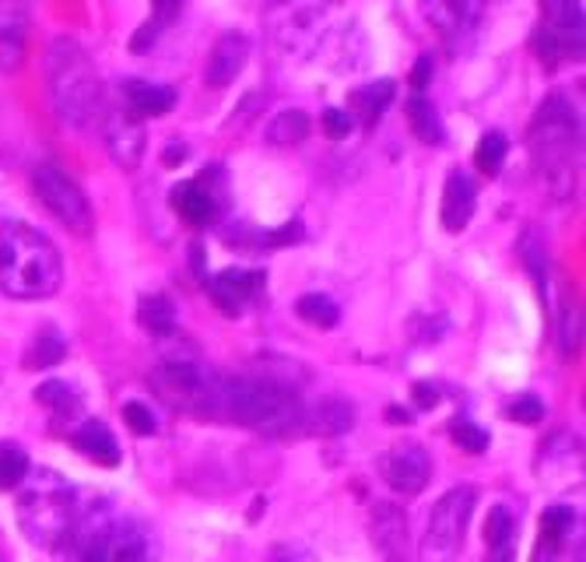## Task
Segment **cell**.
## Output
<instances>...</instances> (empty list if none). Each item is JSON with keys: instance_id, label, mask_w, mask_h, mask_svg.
<instances>
[{"instance_id": "ab89813d", "label": "cell", "mask_w": 586, "mask_h": 562, "mask_svg": "<svg viewBox=\"0 0 586 562\" xmlns=\"http://www.w3.org/2000/svg\"><path fill=\"white\" fill-rule=\"evenodd\" d=\"M432 71H435L432 53H421L418 63H415V71H411V88H415V92H426L429 82H432Z\"/></svg>"}, {"instance_id": "8992f818", "label": "cell", "mask_w": 586, "mask_h": 562, "mask_svg": "<svg viewBox=\"0 0 586 562\" xmlns=\"http://www.w3.org/2000/svg\"><path fill=\"white\" fill-rule=\"evenodd\" d=\"M470 513H475V489L457 486L450 489L429 513L426 535L418 545V562H453L461 555Z\"/></svg>"}, {"instance_id": "f1b7e54d", "label": "cell", "mask_w": 586, "mask_h": 562, "mask_svg": "<svg viewBox=\"0 0 586 562\" xmlns=\"http://www.w3.org/2000/svg\"><path fill=\"white\" fill-rule=\"evenodd\" d=\"M63 356H68V342H63L57 331L46 327V331H39L36 337H32L28 356H25V369H50Z\"/></svg>"}, {"instance_id": "d590c367", "label": "cell", "mask_w": 586, "mask_h": 562, "mask_svg": "<svg viewBox=\"0 0 586 562\" xmlns=\"http://www.w3.org/2000/svg\"><path fill=\"white\" fill-rule=\"evenodd\" d=\"M506 411H510V419H516V422L537 426L545 419V400L534 397V394H519V397H513V405Z\"/></svg>"}, {"instance_id": "ee69618b", "label": "cell", "mask_w": 586, "mask_h": 562, "mask_svg": "<svg viewBox=\"0 0 586 562\" xmlns=\"http://www.w3.org/2000/svg\"><path fill=\"white\" fill-rule=\"evenodd\" d=\"M386 419H390V422H411V411H408V408H390Z\"/></svg>"}, {"instance_id": "9c48e42d", "label": "cell", "mask_w": 586, "mask_h": 562, "mask_svg": "<svg viewBox=\"0 0 586 562\" xmlns=\"http://www.w3.org/2000/svg\"><path fill=\"white\" fill-rule=\"evenodd\" d=\"M155 391L166 397L169 408H183L190 415H211V394H215V373L193 362H166L155 373Z\"/></svg>"}, {"instance_id": "b9f144b4", "label": "cell", "mask_w": 586, "mask_h": 562, "mask_svg": "<svg viewBox=\"0 0 586 562\" xmlns=\"http://www.w3.org/2000/svg\"><path fill=\"white\" fill-rule=\"evenodd\" d=\"M411 397H415V405H418L421 411H429V408H435V405H439V391L432 387V383H415Z\"/></svg>"}, {"instance_id": "cb8c5ba5", "label": "cell", "mask_w": 586, "mask_h": 562, "mask_svg": "<svg viewBox=\"0 0 586 562\" xmlns=\"http://www.w3.org/2000/svg\"><path fill=\"white\" fill-rule=\"evenodd\" d=\"M573 527H576V510H569V506L545 510V517H541V549H537V559H541V555H548V559L555 555Z\"/></svg>"}, {"instance_id": "4316f807", "label": "cell", "mask_w": 586, "mask_h": 562, "mask_svg": "<svg viewBox=\"0 0 586 562\" xmlns=\"http://www.w3.org/2000/svg\"><path fill=\"white\" fill-rule=\"evenodd\" d=\"M137 320H141V327L155 337H166L176 331V310L166 296H144L137 307Z\"/></svg>"}, {"instance_id": "7bdbcfd3", "label": "cell", "mask_w": 586, "mask_h": 562, "mask_svg": "<svg viewBox=\"0 0 586 562\" xmlns=\"http://www.w3.org/2000/svg\"><path fill=\"white\" fill-rule=\"evenodd\" d=\"M187 158V144H179V141H172L169 148H166V155H162V163L166 166H179Z\"/></svg>"}, {"instance_id": "bcb514c9", "label": "cell", "mask_w": 586, "mask_h": 562, "mask_svg": "<svg viewBox=\"0 0 586 562\" xmlns=\"http://www.w3.org/2000/svg\"><path fill=\"white\" fill-rule=\"evenodd\" d=\"M0 562H4V559H0Z\"/></svg>"}, {"instance_id": "ba28073f", "label": "cell", "mask_w": 586, "mask_h": 562, "mask_svg": "<svg viewBox=\"0 0 586 562\" xmlns=\"http://www.w3.org/2000/svg\"><path fill=\"white\" fill-rule=\"evenodd\" d=\"M32 187H36L46 212H50L60 225H68L74 236L92 232V225H95L92 204L85 198V190H81L68 172H60L57 166H36V172H32Z\"/></svg>"}, {"instance_id": "484cf974", "label": "cell", "mask_w": 586, "mask_h": 562, "mask_svg": "<svg viewBox=\"0 0 586 562\" xmlns=\"http://www.w3.org/2000/svg\"><path fill=\"white\" fill-rule=\"evenodd\" d=\"M306 137H309V117L302 109H285L267 127V141L278 144V148H291V144H302Z\"/></svg>"}, {"instance_id": "60d3db41", "label": "cell", "mask_w": 586, "mask_h": 562, "mask_svg": "<svg viewBox=\"0 0 586 562\" xmlns=\"http://www.w3.org/2000/svg\"><path fill=\"white\" fill-rule=\"evenodd\" d=\"M158 25L155 22H144L141 28H137V36L134 39H130V50H134V53H141V50H148V46H155V39H158Z\"/></svg>"}, {"instance_id": "7c38bea8", "label": "cell", "mask_w": 586, "mask_h": 562, "mask_svg": "<svg viewBox=\"0 0 586 562\" xmlns=\"http://www.w3.org/2000/svg\"><path fill=\"white\" fill-rule=\"evenodd\" d=\"M264 285H267L264 271L229 267V271H222V275H215L207 282V292H211V299H215V307L222 313L239 316L247 302H253L260 292H264Z\"/></svg>"}, {"instance_id": "5b68a950", "label": "cell", "mask_w": 586, "mask_h": 562, "mask_svg": "<svg viewBox=\"0 0 586 562\" xmlns=\"http://www.w3.org/2000/svg\"><path fill=\"white\" fill-rule=\"evenodd\" d=\"M530 155H534L537 172H541L559 194H565L569 183H573V163L579 155V120L562 95H551V99L537 109L534 127H530Z\"/></svg>"}, {"instance_id": "4fadbf2b", "label": "cell", "mask_w": 586, "mask_h": 562, "mask_svg": "<svg viewBox=\"0 0 586 562\" xmlns=\"http://www.w3.org/2000/svg\"><path fill=\"white\" fill-rule=\"evenodd\" d=\"M421 11H426V19L439 28V36H443L446 46L464 43L470 32L478 28V19H481L478 0H421Z\"/></svg>"}, {"instance_id": "ac0fdd59", "label": "cell", "mask_w": 586, "mask_h": 562, "mask_svg": "<svg viewBox=\"0 0 586 562\" xmlns=\"http://www.w3.org/2000/svg\"><path fill=\"white\" fill-rule=\"evenodd\" d=\"M123 95V109L130 117L137 120H148V117H166V112L176 106V92L166 85H148V82H137V77H127L120 85Z\"/></svg>"}, {"instance_id": "603a6c76", "label": "cell", "mask_w": 586, "mask_h": 562, "mask_svg": "<svg viewBox=\"0 0 586 562\" xmlns=\"http://www.w3.org/2000/svg\"><path fill=\"white\" fill-rule=\"evenodd\" d=\"M306 426L320 432V437H345V432H351V426H355V408L345 397H327L306 415Z\"/></svg>"}, {"instance_id": "d4e9b609", "label": "cell", "mask_w": 586, "mask_h": 562, "mask_svg": "<svg viewBox=\"0 0 586 562\" xmlns=\"http://www.w3.org/2000/svg\"><path fill=\"white\" fill-rule=\"evenodd\" d=\"M408 123L418 141L426 144H443L446 141V131H443V120H439V112L429 99H421V95H411L408 99Z\"/></svg>"}, {"instance_id": "7a4b0ae2", "label": "cell", "mask_w": 586, "mask_h": 562, "mask_svg": "<svg viewBox=\"0 0 586 562\" xmlns=\"http://www.w3.org/2000/svg\"><path fill=\"white\" fill-rule=\"evenodd\" d=\"M63 282L60 250L25 222H0V292L11 299H50Z\"/></svg>"}, {"instance_id": "f6af8a7d", "label": "cell", "mask_w": 586, "mask_h": 562, "mask_svg": "<svg viewBox=\"0 0 586 562\" xmlns=\"http://www.w3.org/2000/svg\"><path fill=\"white\" fill-rule=\"evenodd\" d=\"M278 4H291V0H278Z\"/></svg>"}, {"instance_id": "83f0119b", "label": "cell", "mask_w": 586, "mask_h": 562, "mask_svg": "<svg viewBox=\"0 0 586 562\" xmlns=\"http://www.w3.org/2000/svg\"><path fill=\"white\" fill-rule=\"evenodd\" d=\"M36 400L46 408V411H53L57 419H71V415H77L81 408V397L74 387H68L63 380H46L36 387Z\"/></svg>"}, {"instance_id": "836d02e7", "label": "cell", "mask_w": 586, "mask_h": 562, "mask_svg": "<svg viewBox=\"0 0 586 562\" xmlns=\"http://www.w3.org/2000/svg\"><path fill=\"white\" fill-rule=\"evenodd\" d=\"M559 324H562V331H559L562 356H565V359H576V356H579V310H576V307H565Z\"/></svg>"}, {"instance_id": "4dcf8cb0", "label": "cell", "mask_w": 586, "mask_h": 562, "mask_svg": "<svg viewBox=\"0 0 586 562\" xmlns=\"http://www.w3.org/2000/svg\"><path fill=\"white\" fill-rule=\"evenodd\" d=\"M296 313L306 320L309 327H320V331H331V327H337V320H340L337 302H334L331 296H320V292H313V296H302V299L296 302Z\"/></svg>"}, {"instance_id": "d6a6232c", "label": "cell", "mask_w": 586, "mask_h": 562, "mask_svg": "<svg viewBox=\"0 0 586 562\" xmlns=\"http://www.w3.org/2000/svg\"><path fill=\"white\" fill-rule=\"evenodd\" d=\"M519 253H524V264L534 275V282L541 285V296H545L548 292V250H545V243L534 232H527L524 243H519Z\"/></svg>"}, {"instance_id": "6da1fadb", "label": "cell", "mask_w": 586, "mask_h": 562, "mask_svg": "<svg viewBox=\"0 0 586 562\" xmlns=\"http://www.w3.org/2000/svg\"><path fill=\"white\" fill-rule=\"evenodd\" d=\"M207 419H229L267 437H288L306 426V408L299 394L274 376H215Z\"/></svg>"}, {"instance_id": "52a82bcc", "label": "cell", "mask_w": 586, "mask_h": 562, "mask_svg": "<svg viewBox=\"0 0 586 562\" xmlns=\"http://www.w3.org/2000/svg\"><path fill=\"white\" fill-rule=\"evenodd\" d=\"M537 53L545 68H559L562 60H579L583 53V8L579 0H541V28H537Z\"/></svg>"}, {"instance_id": "9a60e30c", "label": "cell", "mask_w": 586, "mask_h": 562, "mask_svg": "<svg viewBox=\"0 0 586 562\" xmlns=\"http://www.w3.org/2000/svg\"><path fill=\"white\" fill-rule=\"evenodd\" d=\"M250 60V39L242 32H229L215 43V50L207 57V68H204V82L211 88H229L236 77L242 74Z\"/></svg>"}, {"instance_id": "d6986e66", "label": "cell", "mask_w": 586, "mask_h": 562, "mask_svg": "<svg viewBox=\"0 0 586 562\" xmlns=\"http://www.w3.org/2000/svg\"><path fill=\"white\" fill-rule=\"evenodd\" d=\"M475 204H478V190H475V183H470V176L453 169L446 176V187H443V225H446V232L467 229L470 215H475Z\"/></svg>"}, {"instance_id": "3957f363", "label": "cell", "mask_w": 586, "mask_h": 562, "mask_svg": "<svg viewBox=\"0 0 586 562\" xmlns=\"http://www.w3.org/2000/svg\"><path fill=\"white\" fill-rule=\"evenodd\" d=\"M19 527L32 545L57 549L77 521L74 486L57 471H28L19 486Z\"/></svg>"}, {"instance_id": "f546056e", "label": "cell", "mask_w": 586, "mask_h": 562, "mask_svg": "<svg viewBox=\"0 0 586 562\" xmlns=\"http://www.w3.org/2000/svg\"><path fill=\"white\" fill-rule=\"evenodd\" d=\"M28 454L11 440H0V492L19 489L28 475Z\"/></svg>"}, {"instance_id": "1f68e13d", "label": "cell", "mask_w": 586, "mask_h": 562, "mask_svg": "<svg viewBox=\"0 0 586 562\" xmlns=\"http://www.w3.org/2000/svg\"><path fill=\"white\" fill-rule=\"evenodd\" d=\"M506 152H510V141L506 134L499 131H488L481 141H478V152H475V163L485 176H499L502 172V163H506Z\"/></svg>"}, {"instance_id": "277c9868", "label": "cell", "mask_w": 586, "mask_h": 562, "mask_svg": "<svg viewBox=\"0 0 586 562\" xmlns=\"http://www.w3.org/2000/svg\"><path fill=\"white\" fill-rule=\"evenodd\" d=\"M50 99L60 123L68 127H85L95 112H103V85L95 74L88 53L68 36L53 39L50 46Z\"/></svg>"}, {"instance_id": "8d00e7d4", "label": "cell", "mask_w": 586, "mask_h": 562, "mask_svg": "<svg viewBox=\"0 0 586 562\" xmlns=\"http://www.w3.org/2000/svg\"><path fill=\"white\" fill-rule=\"evenodd\" d=\"M123 422L137 432V437H152L155 432V415L148 405H141V400H130V405H123Z\"/></svg>"}, {"instance_id": "44dd1931", "label": "cell", "mask_w": 586, "mask_h": 562, "mask_svg": "<svg viewBox=\"0 0 586 562\" xmlns=\"http://www.w3.org/2000/svg\"><path fill=\"white\" fill-rule=\"evenodd\" d=\"M390 103H394V82H376V85L355 88L348 95V109L345 112L362 127H376Z\"/></svg>"}, {"instance_id": "8fae6325", "label": "cell", "mask_w": 586, "mask_h": 562, "mask_svg": "<svg viewBox=\"0 0 586 562\" xmlns=\"http://www.w3.org/2000/svg\"><path fill=\"white\" fill-rule=\"evenodd\" d=\"M103 137L120 169H137L144 158V123L130 117L123 106H103Z\"/></svg>"}, {"instance_id": "2e32d148", "label": "cell", "mask_w": 586, "mask_h": 562, "mask_svg": "<svg viewBox=\"0 0 586 562\" xmlns=\"http://www.w3.org/2000/svg\"><path fill=\"white\" fill-rule=\"evenodd\" d=\"M372 538L386 562H404L408 555V517L394 503H376L372 510Z\"/></svg>"}, {"instance_id": "7402d4cb", "label": "cell", "mask_w": 586, "mask_h": 562, "mask_svg": "<svg viewBox=\"0 0 586 562\" xmlns=\"http://www.w3.org/2000/svg\"><path fill=\"white\" fill-rule=\"evenodd\" d=\"M513 538H516V521L506 506H492L485 521V549L488 562H513Z\"/></svg>"}, {"instance_id": "5bb4252c", "label": "cell", "mask_w": 586, "mask_h": 562, "mask_svg": "<svg viewBox=\"0 0 586 562\" xmlns=\"http://www.w3.org/2000/svg\"><path fill=\"white\" fill-rule=\"evenodd\" d=\"M152 559V535L144 524L130 517H112L99 562H148Z\"/></svg>"}, {"instance_id": "30bf717a", "label": "cell", "mask_w": 586, "mask_h": 562, "mask_svg": "<svg viewBox=\"0 0 586 562\" xmlns=\"http://www.w3.org/2000/svg\"><path fill=\"white\" fill-rule=\"evenodd\" d=\"M380 475L383 481L394 492L400 495H418L421 489L429 486V475H432V457L429 450L421 443L404 440L394 450H386L383 461H380Z\"/></svg>"}, {"instance_id": "f35d334b", "label": "cell", "mask_w": 586, "mask_h": 562, "mask_svg": "<svg viewBox=\"0 0 586 562\" xmlns=\"http://www.w3.org/2000/svg\"><path fill=\"white\" fill-rule=\"evenodd\" d=\"M183 4L187 0H152V11H155V25L158 28H166L169 22H176L179 19V11H183Z\"/></svg>"}, {"instance_id": "74e56055", "label": "cell", "mask_w": 586, "mask_h": 562, "mask_svg": "<svg viewBox=\"0 0 586 562\" xmlns=\"http://www.w3.org/2000/svg\"><path fill=\"white\" fill-rule=\"evenodd\" d=\"M351 127H355V120L348 117L345 109H327V112H323V131H327V137H334V141L348 137Z\"/></svg>"}, {"instance_id": "ffe728a7", "label": "cell", "mask_w": 586, "mask_h": 562, "mask_svg": "<svg viewBox=\"0 0 586 562\" xmlns=\"http://www.w3.org/2000/svg\"><path fill=\"white\" fill-rule=\"evenodd\" d=\"M71 446L77 454L92 457L95 464H103V468H117L120 464V446H117V437L103 426V422H85L71 432Z\"/></svg>"}, {"instance_id": "e575fe53", "label": "cell", "mask_w": 586, "mask_h": 562, "mask_svg": "<svg viewBox=\"0 0 586 562\" xmlns=\"http://www.w3.org/2000/svg\"><path fill=\"white\" fill-rule=\"evenodd\" d=\"M453 440H457V446H464L467 454H485L488 450V432L475 422H467V419L453 422Z\"/></svg>"}, {"instance_id": "e0dca14e", "label": "cell", "mask_w": 586, "mask_h": 562, "mask_svg": "<svg viewBox=\"0 0 586 562\" xmlns=\"http://www.w3.org/2000/svg\"><path fill=\"white\" fill-rule=\"evenodd\" d=\"M172 207L179 212V218L198 225V229L207 222H215L218 198H215V190H211L207 176H201V180H183L179 187H172Z\"/></svg>"}]
</instances>
